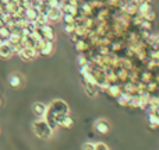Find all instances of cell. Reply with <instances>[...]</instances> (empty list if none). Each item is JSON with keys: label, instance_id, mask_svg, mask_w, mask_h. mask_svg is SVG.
<instances>
[{"label": "cell", "instance_id": "obj_26", "mask_svg": "<svg viewBox=\"0 0 159 150\" xmlns=\"http://www.w3.org/2000/svg\"><path fill=\"white\" fill-rule=\"evenodd\" d=\"M144 2H149V3H151V2H152V0H144Z\"/></svg>", "mask_w": 159, "mask_h": 150}, {"label": "cell", "instance_id": "obj_18", "mask_svg": "<svg viewBox=\"0 0 159 150\" xmlns=\"http://www.w3.org/2000/svg\"><path fill=\"white\" fill-rule=\"evenodd\" d=\"M8 35H10V28H8L7 25H2V27H0V38L7 39Z\"/></svg>", "mask_w": 159, "mask_h": 150}, {"label": "cell", "instance_id": "obj_21", "mask_svg": "<svg viewBox=\"0 0 159 150\" xmlns=\"http://www.w3.org/2000/svg\"><path fill=\"white\" fill-rule=\"evenodd\" d=\"M48 4H49L52 8H55V7H59V8H60L61 0H48Z\"/></svg>", "mask_w": 159, "mask_h": 150}, {"label": "cell", "instance_id": "obj_27", "mask_svg": "<svg viewBox=\"0 0 159 150\" xmlns=\"http://www.w3.org/2000/svg\"><path fill=\"white\" fill-rule=\"evenodd\" d=\"M42 2H48V0H42Z\"/></svg>", "mask_w": 159, "mask_h": 150}, {"label": "cell", "instance_id": "obj_13", "mask_svg": "<svg viewBox=\"0 0 159 150\" xmlns=\"http://www.w3.org/2000/svg\"><path fill=\"white\" fill-rule=\"evenodd\" d=\"M116 98H117L119 105H121V107H129V103H130V98H131V94H129V93H126V91H121Z\"/></svg>", "mask_w": 159, "mask_h": 150}, {"label": "cell", "instance_id": "obj_24", "mask_svg": "<svg viewBox=\"0 0 159 150\" xmlns=\"http://www.w3.org/2000/svg\"><path fill=\"white\" fill-rule=\"evenodd\" d=\"M82 149L84 150H95V143H84L82 145Z\"/></svg>", "mask_w": 159, "mask_h": 150}, {"label": "cell", "instance_id": "obj_25", "mask_svg": "<svg viewBox=\"0 0 159 150\" xmlns=\"http://www.w3.org/2000/svg\"><path fill=\"white\" fill-rule=\"evenodd\" d=\"M67 2L70 3V4H73V6H75V7H78L80 4H81V3L78 2V0H67Z\"/></svg>", "mask_w": 159, "mask_h": 150}, {"label": "cell", "instance_id": "obj_16", "mask_svg": "<svg viewBox=\"0 0 159 150\" xmlns=\"http://www.w3.org/2000/svg\"><path fill=\"white\" fill-rule=\"evenodd\" d=\"M38 14H39V11L36 10L35 7H32V6L27 7V10H25V17H27L28 20H36Z\"/></svg>", "mask_w": 159, "mask_h": 150}, {"label": "cell", "instance_id": "obj_15", "mask_svg": "<svg viewBox=\"0 0 159 150\" xmlns=\"http://www.w3.org/2000/svg\"><path fill=\"white\" fill-rule=\"evenodd\" d=\"M154 79V72H151V70L145 69L144 72L140 73V81H143V83H148L149 80H152Z\"/></svg>", "mask_w": 159, "mask_h": 150}, {"label": "cell", "instance_id": "obj_19", "mask_svg": "<svg viewBox=\"0 0 159 150\" xmlns=\"http://www.w3.org/2000/svg\"><path fill=\"white\" fill-rule=\"evenodd\" d=\"M10 84L13 87H20L21 86V77H20L18 75H14L10 77Z\"/></svg>", "mask_w": 159, "mask_h": 150}, {"label": "cell", "instance_id": "obj_23", "mask_svg": "<svg viewBox=\"0 0 159 150\" xmlns=\"http://www.w3.org/2000/svg\"><path fill=\"white\" fill-rule=\"evenodd\" d=\"M155 17H157V16H155V11L151 10V11H148V13L144 16V18H145V20H149V21H154Z\"/></svg>", "mask_w": 159, "mask_h": 150}, {"label": "cell", "instance_id": "obj_12", "mask_svg": "<svg viewBox=\"0 0 159 150\" xmlns=\"http://www.w3.org/2000/svg\"><path fill=\"white\" fill-rule=\"evenodd\" d=\"M123 91V89H121V83H112L109 86V89H107V93H109V95H112V97H117L120 93Z\"/></svg>", "mask_w": 159, "mask_h": 150}, {"label": "cell", "instance_id": "obj_17", "mask_svg": "<svg viewBox=\"0 0 159 150\" xmlns=\"http://www.w3.org/2000/svg\"><path fill=\"white\" fill-rule=\"evenodd\" d=\"M61 21H63L64 24H74L75 17L70 13H63V16H61Z\"/></svg>", "mask_w": 159, "mask_h": 150}, {"label": "cell", "instance_id": "obj_6", "mask_svg": "<svg viewBox=\"0 0 159 150\" xmlns=\"http://www.w3.org/2000/svg\"><path fill=\"white\" fill-rule=\"evenodd\" d=\"M46 111H48V105H45L43 103H34L32 105V112L36 118H45L46 115Z\"/></svg>", "mask_w": 159, "mask_h": 150}, {"label": "cell", "instance_id": "obj_14", "mask_svg": "<svg viewBox=\"0 0 159 150\" xmlns=\"http://www.w3.org/2000/svg\"><path fill=\"white\" fill-rule=\"evenodd\" d=\"M152 10V6H151V3L149 2H143V3H140L138 4V11H137V14H140V16H145L148 11H151Z\"/></svg>", "mask_w": 159, "mask_h": 150}, {"label": "cell", "instance_id": "obj_11", "mask_svg": "<svg viewBox=\"0 0 159 150\" xmlns=\"http://www.w3.org/2000/svg\"><path fill=\"white\" fill-rule=\"evenodd\" d=\"M82 84H84V87H85V93H87L89 97H95L98 90H99V87L96 86V84L88 83V81H85V80H82Z\"/></svg>", "mask_w": 159, "mask_h": 150}, {"label": "cell", "instance_id": "obj_9", "mask_svg": "<svg viewBox=\"0 0 159 150\" xmlns=\"http://www.w3.org/2000/svg\"><path fill=\"white\" fill-rule=\"evenodd\" d=\"M14 53H16V52H14L13 46H11L10 44H7L6 41H4V44L0 45V58H3V59L11 58Z\"/></svg>", "mask_w": 159, "mask_h": 150}, {"label": "cell", "instance_id": "obj_10", "mask_svg": "<svg viewBox=\"0 0 159 150\" xmlns=\"http://www.w3.org/2000/svg\"><path fill=\"white\" fill-rule=\"evenodd\" d=\"M41 31H42V35H43L45 39H49V41H55L56 35H55V30L50 24H45L41 27Z\"/></svg>", "mask_w": 159, "mask_h": 150}, {"label": "cell", "instance_id": "obj_1", "mask_svg": "<svg viewBox=\"0 0 159 150\" xmlns=\"http://www.w3.org/2000/svg\"><path fill=\"white\" fill-rule=\"evenodd\" d=\"M34 133L39 138V139H49L53 135V129L50 128V125L45 121V118H38V121H35L32 125Z\"/></svg>", "mask_w": 159, "mask_h": 150}, {"label": "cell", "instance_id": "obj_4", "mask_svg": "<svg viewBox=\"0 0 159 150\" xmlns=\"http://www.w3.org/2000/svg\"><path fill=\"white\" fill-rule=\"evenodd\" d=\"M55 119H56V122H57L59 126H61V128H66V129L71 128L73 123H74L73 118L70 117L69 114H57V115H55Z\"/></svg>", "mask_w": 159, "mask_h": 150}, {"label": "cell", "instance_id": "obj_8", "mask_svg": "<svg viewBox=\"0 0 159 150\" xmlns=\"http://www.w3.org/2000/svg\"><path fill=\"white\" fill-rule=\"evenodd\" d=\"M39 55H50L53 52V41H49V39H45L38 48Z\"/></svg>", "mask_w": 159, "mask_h": 150}, {"label": "cell", "instance_id": "obj_2", "mask_svg": "<svg viewBox=\"0 0 159 150\" xmlns=\"http://www.w3.org/2000/svg\"><path fill=\"white\" fill-rule=\"evenodd\" d=\"M48 111L52 112L53 115H57V114H70V108L67 105L66 101L63 100H53L52 103L49 104L48 107Z\"/></svg>", "mask_w": 159, "mask_h": 150}, {"label": "cell", "instance_id": "obj_5", "mask_svg": "<svg viewBox=\"0 0 159 150\" xmlns=\"http://www.w3.org/2000/svg\"><path fill=\"white\" fill-rule=\"evenodd\" d=\"M93 128H95V131L98 132V133L107 135L110 132V123L107 122L106 119H98L95 122V125H93Z\"/></svg>", "mask_w": 159, "mask_h": 150}, {"label": "cell", "instance_id": "obj_22", "mask_svg": "<svg viewBox=\"0 0 159 150\" xmlns=\"http://www.w3.org/2000/svg\"><path fill=\"white\" fill-rule=\"evenodd\" d=\"M95 150H109V146L105 145L103 142H98L95 143Z\"/></svg>", "mask_w": 159, "mask_h": 150}, {"label": "cell", "instance_id": "obj_20", "mask_svg": "<svg viewBox=\"0 0 159 150\" xmlns=\"http://www.w3.org/2000/svg\"><path fill=\"white\" fill-rule=\"evenodd\" d=\"M63 30H64V32L66 34L71 35V34L75 31V25L74 24H63Z\"/></svg>", "mask_w": 159, "mask_h": 150}, {"label": "cell", "instance_id": "obj_3", "mask_svg": "<svg viewBox=\"0 0 159 150\" xmlns=\"http://www.w3.org/2000/svg\"><path fill=\"white\" fill-rule=\"evenodd\" d=\"M17 55L25 62H30V60H34L36 56H39V52L36 48H30V46H22L21 49L17 52Z\"/></svg>", "mask_w": 159, "mask_h": 150}, {"label": "cell", "instance_id": "obj_7", "mask_svg": "<svg viewBox=\"0 0 159 150\" xmlns=\"http://www.w3.org/2000/svg\"><path fill=\"white\" fill-rule=\"evenodd\" d=\"M46 16H48V20H49V22L52 24V22L61 21V16H63V11H61V8L55 7V8H50L49 13H48Z\"/></svg>", "mask_w": 159, "mask_h": 150}]
</instances>
